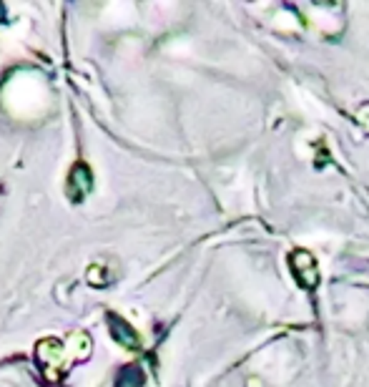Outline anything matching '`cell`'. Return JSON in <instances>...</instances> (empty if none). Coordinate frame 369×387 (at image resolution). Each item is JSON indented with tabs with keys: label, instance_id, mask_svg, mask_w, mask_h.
Here are the masks:
<instances>
[{
	"label": "cell",
	"instance_id": "obj_1",
	"mask_svg": "<svg viewBox=\"0 0 369 387\" xmlns=\"http://www.w3.org/2000/svg\"><path fill=\"white\" fill-rule=\"evenodd\" d=\"M91 189H93L91 169L85 164H76L71 169V176H68V193H71V199L81 201Z\"/></svg>",
	"mask_w": 369,
	"mask_h": 387
},
{
	"label": "cell",
	"instance_id": "obj_3",
	"mask_svg": "<svg viewBox=\"0 0 369 387\" xmlns=\"http://www.w3.org/2000/svg\"><path fill=\"white\" fill-rule=\"evenodd\" d=\"M146 377H143V370L138 365H126L118 370V377H116V387H143Z\"/></svg>",
	"mask_w": 369,
	"mask_h": 387
},
{
	"label": "cell",
	"instance_id": "obj_2",
	"mask_svg": "<svg viewBox=\"0 0 369 387\" xmlns=\"http://www.w3.org/2000/svg\"><path fill=\"white\" fill-rule=\"evenodd\" d=\"M106 320H108V327H111V335L116 337V342H121L123 347H131V350L138 347V335H136V330L126 320H121L118 315H106Z\"/></svg>",
	"mask_w": 369,
	"mask_h": 387
}]
</instances>
